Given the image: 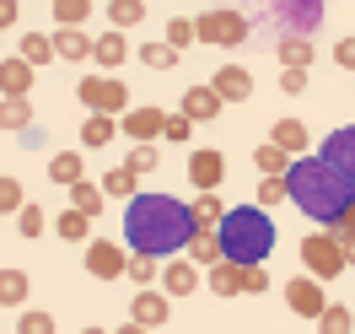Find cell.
<instances>
[{"label": "cell", "mask_w": 355, "mask_h": 334, "mask_svg": "<svg viewBox=\"0 0 355 334\" xmlns=\"http://www.w3.org/2000/svg\"><path fill=\"white\" fill-rule=\"evenodd\" d=\"M189 237H194V216L173 194H135L124 205V253L167 259V253H183Z\"/></svg>", "instance_id": "cell-1"}, {"label": "cell", "mask_w": 355, "mask_h": 334, "mask_svg": "<svg viewBox=\"0 0 355 334\" xmlns=\"http://www.w3.org/2000/svg\"><path fill=\"white\" fill-rule=\"evenodd\" d=\"M286 200V178H264L259 183V210H269V205Z\"/></svg>", "instance_id": "cell-44"}, {"label": "cell", "mask_w": 355, "mask_h": 334, "mask_svg": "<svg viewBox=\"0 0 355 334\" xmlns=\"http://www.w3.org/2000/svg\"><path fill=\"white\" fill-rule=\"evenodd\" d=\"M113 334H151V329H140V324H119Z\"/></svg>", "instance_id": "cell-50"}, {"label": "cell", "mask_w": 355, "mask_h": 334, "mask_svg": "<svg viewBox=\"0 0 355 334\" xmlns=\"http://www.w3.org/2000/svg\"><path fill=\"white\" fill-rule=\"evenodd\" d=\"M189 291H200V269L189 265V259L162 265V297H167V302H173V297H189Z\"/></svg>", "instance_id": "cell-16"}, {"label": "cell", "mask_w": 355, "mask_h": 334, "mask_svg": "<svg viewBox=\"0 0 355 334\" xmlns=\"http://www.w3.org/2000/svg\"><path fill=\"white\" fill-rule=\"evenodd\" d=\"M243 291H248V297H264V291H269V269L248 265V269H243Z\"/></svg>", "instance_id": "cell-45"}, {"label": "cell", "mask_w": 355, "mask_h": 334, "mask_svg": "<svg viewBox=\"0 0 355 334\" xmlns=\"http://www.w3.org/2000/svg\"><path fill=\"white\" fill-rule=\"evenodd\" d=\"M302 265H307L312 281H334V275H345V253L329 232H307L302 237Z\"/></svg>", "instance_id": "cell-6"}, {"label": "cell", "mask_w": 355, "mask_h": 334, "mask_svg": "<svg viewBox=\"0 0 355 334\" xmlns=\"http://www.w3.org/2000/svg\"><path fill=\"white\" fill-rule=\"evenodd\" d=\"M124 265H130L124 243H113V237H92V243H87V269L97 275V281H119Z\"/></svg>", "instance_id": "cell-7"}, {"label": "cell", "mask_w": 355, "mask_h": 334, "mask_svg": "<svg viewBox=\"0 0 355 334\" xmlns=\"http://www.w3.org/2000/svg\"><path fill=\"white\" fill-rule=\"evenodd\" d=\"M130 54H135V49H130V38H124V33H103V38H92V60L103 65V76H113V70L124 65Z\"/></svg>", "instance_id": "cell-15"}, {"label": "cell", "mask_w": 355, "mask_h": 334, "mask_svg": "<svg viewBox=\"0 0 355 334\" xmlns=\"http://www.w3.org/2000/svg\"><path fill=\"white\" fill-rule=\"evenodd\" d=\"M130 312H135L130 324H140V329H162V324L173 318V302H167V297H162L156 286H146V291H135Z\"/></svg>", "instance_id": "cell-10"}, {"label": "cell", "mask_w": 355, "mask_h": 334, "mask_svg": "<svg viewBox=\"0 0 355 334\" xmlns=\"http://www.w3.org/2000/svg\"><path fill=\"white\" fill-rule=\"evenodd\" d=\"M189 265H194V269H210V265H221V248H216V232H200V226H194V237H189Z\"/></svg>", "instance_id": "cell-23"}, {"label": "cell", "mask_w": 355, "mask_h": 334, "mask_svg": "<svg viewBox=\"0 0 355 334\" xmlns=\"http://www.w3.org/2000/svg\"><path fill=\"white\" fill-rule=\"evenodd\" d=\"M17 22V0H0V27H11Z\"/></svg>", "instance_id": "cell-49"}, {"label": "cell", "mask_w": 355, "mask_h": 334, "mask_svg": "<svg viewBox=\"0 0 355 334\" xmlns=\"http://www.w3.org/2000/svg\"><path fill=\"white\" fill-rule=\"evenodd\" d=\"M76 92H81V103H87L92 113H103V119H124V113H130V92H124L119 76H87Z\"/></svg>", "instance_id": "cell-4"}, {"label": "cell", "mask_w": 355, "mask_h": 334, "mask_svg": "<svg viewBox=\"0 0 355 334\" xmlns=\"http://www.w3.org/2000/svg\"><path fill=\"white\" fill-rule=\"evenodd\" d=\"M194 38H200V44L237 49V44L248 38V17H243V11H226V6H216V11H205L200 22H194Z\"/></svg>", "instance_id": "cell-5"}, {"label": "cell", "mask_w": 355, "mask_h": 334, "mask_svg": "<svg viewBox=\"0 0 355 334\" xmlns=\"http://www.w3.org/2000/svg\"><path fill=\"white\" fill-rule=\"evenodd\" d=\"M124 275H130L135 286L146 291V286H156V281H162V259H146V253H130V265H124Z\"/></svg>", "instance_id": "cell-30"}, {"label": "cell", "mask_w": 355, "mask_h": 334, "mask_svg": "<svg viewBox=\"0 0 355 334\" xmlns=\"http://www.w3.org/2000/svg\"><path fill=\"white\" fill-rule=\"evenodd\" d=\"M27 291H33L27 269H0V308H27Z\"/></svg>", "instance_id": "cell-21"}, {"label": "cell", "mask_w": 355, "mask_h": 334, "mask_svg": "<svg viewBox=\"0 0 355 334\" xmlns=\"http://www.w3.org/2000/svg\"><path fill=\"white\" fill-rule=\"evenodd\" d=\"M17 232H22V237H44V232H49V216H44V205H38V200H27L22 210H17Z\"/></svg>", "instance_id": "cell-35"}, {"label": "cell", "mask_w": 355, "mask_h": 334, "mask_svg": "<svg viewBox=\"0 0 355 334\" xmlns=\"http://www.w3.org/2000/svg\"><path fill=\"white\" fill-rule=\"evenodd\" d=\"M205 286L216 291V297H237V291H243V269L237 265H210L205 269Z\"/></svg>", "instance_id": "cell-24"}, {"label": "cell", "mask_w": 355, "mask_h": 334, "mask_svg": "<svg viewBox=\"0 0 355 334\" xmlns=\"http://www.w3.org/2000/svg\"><path fill=\"white\" fill-rule=\"evenodd\" d=\"M92 17V0H54V22L60 27H81Z\"/></svg>", "instance_id": "cell-39"}, {"label": "cell", "mask_w": 355, "mask_h": 334, "mask_svg": "<svg viewBox=\"0 0 355 334\" xmlns=\"http://www.w3.org/2000/svg\"><path fill=\"white\" fill-rule=\"evenodd\" d=\"M318 324V334H350L355 329V318H350V308H339V302H329V308L312 318Z\"/></svg>", "instance_id": "cell-31"}, {"label": "cell", "mask_w": 355, "mask_h": 334, "mask_svg": "<svg viewBox=\"0 0 355 334\" xmlns=\"http://www.w3.org/2000/svg\"><path fill=\"white\" fill-rule=\"evenodd\" d=\"M156 162H162V151H156V146H135V151L124 156V167H130L135 178H140V173H156Z\"/></svg>", "instance_id": "cell-41"}, {"label": "cell", "mask_w": 355, "mask_h": 334, "mask_svg": "<svg viewBox=\"0 0 355 334\" xmlns=\"http://www.w3.org/2000/svg\"><path fill=\"white\" fill-rule=\"evenodd\" d=\"M49 44H54V60H70V65H76V60H92V38L81 27H60Z\"/></svg>", "instance_id": "cell-18"}, {"label": "cell", "mask_w": 355, "mask_h": 334, "mask_svg": "<svg viewBox=\"0 0 355 334\" xmlns=\"http://www.w3.org/2000/svg\"><path fill=\"white\" fill-rule=\"evenodd\" d=\"M17 334H54V312L22 308V312H17Z\"/></svg>", "instance_id": "cell-38"}, {"label": "cell", "mask_w": 355, "mask_h": 334, "mask_svg": "<svg viewBox=\"0 0 355 334\" xmlns=\"http://www.w3.org/2000/svg\"><path fill=\"white\" fill-rule=\"evenodd\" d=\"M189 216H194V226H200V232H216V226H221V216H226V205L216 200V194H200V200L189 205Z\"/></svg>", "instance_id": "cell-27"}, {"label": "cell", "mask_w": 355, "mask_h": 334, "mask_svg": "<svg viewBox=\"0 0 355 334\" xmlns=\"http://www.w3.org/2000/svg\"><path fill=\"white\" fill-rule=\"evenodd\" d=\"M113 135H119V119H103V113H92L87 124H81V140H87L92 151H97V146H113Z\"/></svg>", "instance_id": "cell-29"}, {"label": "cell", "mask_w": 355, "mask_h": 334, "mask_svg": "<svg viewBox=\"0 0 355 334\" xmlns=\"http://www.w3.org/2000/svg\"><path fill=\"white\" fill-rule=\"evenodd\" d=\"M269 146H280L286 156H302L307 151V124H302V119H280V124L269 130Z\"/></svg>", "instance_id": "cell-19"}, {"label": "cell", "mask_w": 355, "mask_h": 334, "mask_svg": "<svg viewBox=\"0 0 355 334\" xmlns=\"http://www.w3.org/2000/svg\"><path fill=\"white\" fill-rule=\"evenodd\" d=\"M70 210L92 222V216L103 210V189H97V183H87V178H81V183H70Z\"/></svg>", "instance_id": "cell-26"}, {"label": "cell", "mask_w": 355, "mask_h": 334, "mask_svg": "<svg viewBox=\"0 0 355 334\" xmlns=\"http://www.w3.org/2000/svg\"><path fill=\"white\" fill-rule=\"evenodd\" d=\"M17 60H27V65L38 70L54 60V44H49V33H22V44H17Z\"/></svg>", "instance_id": "cell-25"}, {"label": "cell", "mask_w": 355, "mask_h": 334, "mask_svg": "<svg viewBox=\"0 0 355 334\" xmlns=\"http://www.w3.org/2000/svg\"><path fill=\"white\" fill-rule=\"evenodd\" d=\"M221 108H226V103L216 97V92H210V81H200V87L183 92V108H178V113H183L189 124H210V119H216Z\"/></svg>", "instance_id": "cell-14"}, {"label": "cell", "mask_w": 355, "mask_h": 334, "mask_svg": "<svg viewBox=\"0 0 355 334\" xmlns=\"http://www.w3.org/2000/svg\"><path fill=\"white\" fill-rule=\"evenodd\" d=\"M286 200H296L312 222L334 226L355 205V183L345 173H334L329 162H318V156H296L286 167Z\"/></svg>", "instance_id": "cell-2"}, {"label": "cell", "mask_w": 355, "mask_h": 334, "mask_svg": "<svg viewBox=\"0 0 355 334\" xmlns=\"http://www.w3.org/2000/svg\"><path fill=\"white\" fill-rule=\"evenodd\" d=\"M189 135H194V124H189L183 113H167V119H162V140H173V146H183Z\"/></svg>", "instance_id": "cell-43"}, {"label": "cell", "mask_w": 355, "mask_h": 334, "mask_svg": "<svg viewBox=\"0 0 355 334\" xmlns=\"http://www.w3.org/2000/svg\"><path fill=\"white\" fill-rule=\"evenodd\" d=\"M162 44H167V49H189V44H194V22H189V17H173Z\"/></svg>", "instance_id": "cell-42"}, {"label": "cell", "mask_w": 355, "mask_h": 334, "mask_svg": "<svg viewBox=\"0 0 355 334\" xmlns=\"http://www.w3.org/2000/svg\"><path fill=\"white\" fill-rule=\"evenodd\" d=\"M318 162H329L334 173H345V178L355 183V124H345V130H334L323 146H318Z\"/></svg>", "instance_id": "cell-8"}, {"label": "cell", "mask_w": 355, "mask_h": 334, "mask_svg": "<svg viewBox=\"0 0 355 334\" xmlns=\"http://www.w3.org/2000/svg\"><path fill=\"white\" fill-rule=\"evenodd\" d=\"M302 87H307V70H280V92L286 97H296Z\"/></svg>", "instance_id": "cell-47"}, {"label": "cell", "mask_w": 355, "mask_h": 334, "mask_svg": "<svg viewBox=\"0 0 355 334\" xmlns=\"http://www.w3.org/2000/svg\"><path fill=\"white\" fill-rule=\"evenodd\" d=\"M135 54H140V60H146V65H151V70H173L178 60H183V54H178V49H167V44H162V38H156V44H140V49H135Z\"/></svg>", "instance_id": "cell-37"}, {"label": "cell", "mask_w": 355, "mask_h": 334, "mask_svg": "<svg viewBox=\"0 0 355 334\" xmlns=\"http://www.w3.org/2000/svg\"><path fill=\"white\" fill-rule=\"evenodd\" d=\"M162 119H167L162 108H130L119 119V130L130 135L135 146H156V140H162Z\"/></svg>", "instance_id": "cell-12"}, {"label": "cell", "mask_w": 355, "mask_h": 334, "mask_svg": "<svg viewBox=\"0 0 355 334\" xmlns=\"http://www.w3.org/2000/svg\"><path fill=\"white\" fill-rule=\"evenodd\" d=\"M329 237H355V205H350V210H345V216L329 226Z\"/></svg>", "instance_id": "cell-48"}, {"label": "cell", "mask_w": 355, "mask_h": 334, "mask_svg": "<svg viewBox=\"0 0 355 334\" xmlns=\"http://www.w3.org/2000/svg\"><path fill=\"white\" fill-rule=\"evenodd\" d=\"M226 178V156L221 151H189V183L200 194H216V183Z\"/></svg>", "instance_id": "cell-11"}, {"label": "cell", "mask_w": 355, "mask_h": 334, "mask_svg": "<svg viewBox=\"0 0 355 334\" xmlns=\"http://www.w3.org/2000/svg\"><path fill=\"white\" fill-rule=\"evenodd\" d=\"M334 65H339V70H355V38H339V44H334Z\"/></svg>", "instance_id": "cell-46"}, {"label": "cell", "mask_w": 355, "mask_h": 334, "mask_svg": "<svg viewBox=\"0 0 355 334\" xmlns=\"http://www.w3.org/2000/svg\"><path fill=\"white\" fill-rule=\"evenodd\" d=\"M0 130H33V97H0Z\"/></svg>", "instance_id": "cell-22"}, {"label": "cell", "mask_w": 355, "mask_h": 334, "mask_svg": "<svg viewBox=\"0 0 355 334\" xmlns=\"http://www.w3.org/2000/svg\"><path fill=\"white\" fill-rule=\"evenodd\" d=\"M97 189H103V194H113V200H135V173L119 162V167H108V173H103V183H97Z\"/></svg>", "instance_id": "cell-28"}, {"label": "cell", "mask_w": 355, "mask_h": 334, "mask_svg": "<svg viewBox=\"0 0 355 334\" xmlns=\"http://www.w3.org/2000/svg\"><path fill=\"white\" fill-rule=\"evenodd\" d=\"M81 334H108V329H81Z\"/></svg>", "instance_id": "cell-51"}, {"label": "cell", "mask_w": 355, "mask_h": 334, "mask_svg": "<svg viewBox=\"0 0 355 334\" xmlns=\"http://www.w3.org/2000/svg\"><path fill=\"white\" fill-rule=\"evenodd\" d=\"M307 65H312L307 38H280V70H307Z\"/></svg>", "instance_id": "cell-32"}, {"label": "cell", "mask_w": 355, "mask_h": 334, "mask_svg": "<svg viewBox=\"0 0 355 334\" xmlns=\"http://www.w3.org/2000/svg\"><path fill=\"white\" fill-rule=\"evenodd\" d=\"M210 92H216L221 103H248V97H253V76H248L243 65H221L210 76Z\"/></svg>", "instance_id": "cell-13"}, {"label": "cell", "mask_w": 355, "mask_h": 334, "mask_svg": "<svg viewBox=\"0 0 355 334\" xmlns=\"http://www.w3.org/2000/svg\"><path fill=\"white\" fill-rule=\"evenodd\" d=\"M108 22H113V33H124V27L146 22V6L140 0H108Z\"/></svg>", "instance_id": "cell-33"}, {"label": "cell", "mask_w": 355, "mask_h": 334, "mask_svg": "<svg viewBox=\"0 0 355 334\" xmlns=\"http://www.w3.org/2000/svg\"><path fill=\"white\" fill-rule=\"evenodd\" d=\"M49 178L60 183V189L81 183V178H87V162H81V151H54V156H49Z\"/></svg>", "instance_id": "cell-20"}, {"label": "cell", "mask_w": 355, "mask_h": 334, "mask_svg": "<svg viewBox=\"0 0 355 334\" xmlns=\"http://www.w3.org/2000/svg\"><path fill=\"white\" fill-rule=\"evenodd\" d=\"M33 92V65L17 60V54H6L0 60V97H27Z\"/></svg>", "instance_id": "cell-17"}, {"label": "cell", "mask_w": 355, "mask_h": 334, "mask_svg": "<svg viewBox=\"0 0 355 334\" xmlns=\"http://www.w3.org/2000/svg\"><path fill=\"white\" fill-rule=\"evenodd\" d=\"M22 205H27V189L17 178H0V216H17Z\"/></svg>", "instance_id": "cell-40"}, {"label": "cell", "mask_w": 355, "mask_h": 334, "mask_svg": "<svg viewBox=\"0 0 355 334\" xmlns=\"http://www.w3.org/2000/svg\"><path fill=\"white\" fill-rule=\"evenodd\" d=\"M54 232H60L65 243H92V222H87V216H76V210H60Z\"/></svg>", "instance_id": "cell-36"}, {"label": "cell", "mask_w": 355, "mask_h": 334, "mask_svg": "<svg viewBox=\"0 0 355 334\" xmlns=\"http://www.w3.org/2000/svg\"><path fill=\"white\" fill-rule=\"evenodd\" d=\"M253 162H259V173H264V178H286V167H291V156L280 151V146H259V151H253Z\"/></svg>", "instance_id": "cell-34"}, {"label": "cell", "mask_w": 355, "mask_h": 334, "mask_svg": "<svg viewBox=\"0 0 355 334\" xmlns=\"http://www.w3.org/2000/svg\"><path fill=\"white\" fill-rule=\"evenodd\" d=\"M286 308H291V312H302V318H318V312L329 308L323 281H312V275H296V281H286Z\"/></svg>", "instance_id": "cell-9"}, {"label": "cell", "mask_w": 355, "mask_h": 334, "mask_svg": "<svg viewBox=\"0 0 355 334\" xmlns=\"http://www.w3.org/2000/svg\"><path fill=\"white\" fill-rule=\"evenodd\" d=\"M216 248H221V265H264L269 253H275V222H269V210L259 205H226L221 226H216Z\"/></svg>", "instance_id": "cell-3"}]
</instances>
